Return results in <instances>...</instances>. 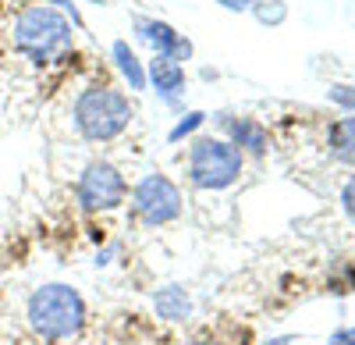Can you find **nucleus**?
Returning a JSON list of instances; mask_svg holds the SVG:
<instances>
[{
    "mask_svg": "<svg viewBox=\"0 0 355 345\" xmlns=\"http://www.w3.org/2000/svg\"><path fill=\"white\" fill-rule=\"evenodd\" d=\"M28 324L43 338H71L85 324V303L68 285H43L28 299Z\"/></svg>",
    "mask_w": 355,
    "mask_h": 345,
    "instance_id": "nucleus-1",
    "label": "nucleus"
},
{
    "mask_svg": "<svg viewBox=\"0 0 355 345\" xmlns=\"http://www.w3.org/2000/svg\"><path fill=\"white\" fill-rule=\"evenodd\" d=\"M132 103L125 93H117V90H85L75 103V125L85 139H114V135H121L132 121Z\"/></svg>",
    "mask_w": 355,
    "mask_h": 345,
    "instance_id": "nucleus-2",
    "label": "nucleus"
},
{
    "mask_svg": "<svg viewBox=\"0 0 355 345\" xmlns=\"http://www.w3.org/2000/svg\"><path fill=\"white\" fill-rule=\"evenodd\" d=\"M15 43L36 61H50L53 53L71 47V25L50 8H25L15 22Z\"/></svg>",
    "mask_w": 355,
    "mask_h": 345,
    "instance_id": "nucleus-3",
    "label": "nucleus"
},
{
    "mask_svg": "<svg viewBox=\"0 0 355 345\" xmlns=\"http://www.w3.org/2000/svg\"><path fill=\"white\" fill-rule=\"evenodd\" d=\"M189 175L199 189H224L242 175V150L224 139H196L189 153Z\"/></svg>",
    "mask_w": 355,
    "mask_h": 345,
    "instance_id": "nucleus-4",
    "label": "nucleus"
},
{
    "mask_svg": "<svg viewBox=\"0 0 355 345\" xmlns=\"http://www.w3.org/2000/svg\"><path fill=\"white\" fill-rule=\"evenodd\" d=\"M135 210L150 224H167L182 214V192L164 175H146L135 185Z\"/></svg>",
    "mask_w": 355,
    "mask_h": 345,
    "instance_id": "nucleus-5",
    "label": "nucleus"
},
{
    "mask_svg": "<svg viewBox=\"0 0 355 345\" xmlns=\"http://www.w3.org/2000/svg\"><path fill=\"white\" fill-rule=\"evenodd\" d=\"M78 199L89 210H110L125 199V178L117 175V167L96 160V164L85 167L82 185H78Z\"/></svg>",
    "mask_w": 355,
    "mask_h": 345,
    "instance_id": "nucleus-6",
    "label": "nucleus"
},
{
    "mask_svg": "<svg viewBox=\"0 0 355 345\" xmlns=\"http://www.w3.org/2000/svg\"><path fill=\"white\" fill-rule=\"evenodd\" d=\"M139 28H142V36L160 50V57H171V61H185V57L192 53V43L178 36L167 22H142Z\"/></svg>",
    "mask_w": 355,
    "mask_h": 345,
    "instance_id": "nucleus-7",
    "label": "nucleus"
},
{
    "mask_svg": "<svg viewBox=\"0 0 355 345\" xmlns=\"http://www.w3.org/2000/svg\"><path fill=\"white\" fill-rule=\"evenodd\" d=\"M153 306H157V313H160L164 321H185L189 313H192V299L185 296V289H178V285L160 289L157 299H153Z\"/></svg>",
    "mask_w": 355,
    "mask_h": 345,
    "instance_id": "nucleus-8",
    "label": "nucleus"
},
{
    "mask_svg": "<svg viewBox=\"0 0 355 345\" xmlns=\"http://www.w3.org/2000/svg\"><path fill=\"white\" fill-rule=\"evenodd\" d=\"M150 75H153L157 90H160L164 96L178 93V90L185 85V68L178 65V61H171V57H157V61H150Z\"/></svg>",
    "mask_w": 355,
    "mask_h": 345,
    "instance_id": "nucleus-9",
    "label": "nucleus"
},
{
    "mask_svg": "<svg viewBox=\"0 0 355 345\" xmlns=\"http://www.w3.org/2000/svg\"><path fill=\"white\" fill-rule=\"evenodd\" d=\"M231 132H234V139H239V146H249V150H256V153L266 150V132H263L256 121H249V118L231 121Z\"/></svg>",
    "mask_w": 355,
    "mask_h": 345,
    "instance_id": "nucleus-10",
    "label": "nucleus"
},
{
    "mask_svg": "<svg viewBox=\"0 0 355 345\" xmlns=\"http://www.w3.org/2000/svg\"><path fill=\"white\" fill-rule=\"evenodd\" d=\"M334 153L348 164H355V114L345 118L338 128H334Z\"/></svg>",
    "mask_w": 355,
    "mask_h": 345,
    "instance_id": "nucleus-11",
    "label": "nucleus"
},
{
    "mask_svg": "<svg viewBox=\"0 0 355 345\" xmlns=\"http://www.w3.org/2000/svg\"><path fill=\"white\" fill-rule=\"evenodd\" d=\"M114 57H117V65H121V71L128 75L132 90H142L146 75H142V68H139V61H135V53L128 50V43H114Z\"/></svg>",
    "mask_w": 355,
    "mask_h": 345,
    "instance_id": "nucleus-12",
    "label": "nucleus"
},
{
    "mask_svg": "<svg viewBox=\"0 0 355 345\" xmlns=\"http://www.w3.org/2000/svg\"><path fill=\"white\" fill-rule=\"evenodd\" d=\"M331 100L355 110V90H352V85H334V90H331Z\"/></svg>",
    "mask_w": 355,
    "mask_h": 345,
    "instance_id": "nucleus-13",
    "label": "nucleus"
},
{
    "mask_svg": "<svg viewBox=\"0 0 355 345\" xmlns=\"http://www.w3.org/2000/svg\"><path fill=\"white\" fill-rule=\"evenodd\" d=\"M341 203H345V214L355 221V178L345 185V192H341Z\"/></svg>",
    "mask_w": 355,
    "mask_h": 345,
    "instance_id": "nucleus-14",
    "label": "nucleus"
},
{
    "mask_svg": "<svg viewBox=\"0 0 355 345\" xmlns=\"http://www.w3.org/2000/svg\"><path fill=\"white\" fill-rule=\"evenodd\" d=\"M199 121H202V114H189V121H182V125H178V128L171 132V139H182V135H185V132H192Z\"/></svg>",
    "mask_w": 355,
    "mask_h": 345,
    "instance_id": "nucleus-15",
    "label": "nucleus"
},
{
    "mask_svg": "<svg viewBox=\"0 0 355 345\" xmlns=\"http://www.w3.org/2000/svg\"><path fill=\"white\" fill-rule=\"evenodd\" d=\"M256 15H259L263 22H281V18H284V8H281L277 0H274V8H259Z\"/></svg>",
    "mask_w": 355,
    "mask_h": 345,
    "instance_id": "nucleus-16",
    "label": "nucleus"
},
{
    "mask_svg": "<svg viewBox=\"0 0 355 345\" xmlns=\"http://www.w3.org/2000/svg\"><path fill=\"white\" fill-rule=\"evenodd\" d=\"M331 345H355V328H341L331 335Z\"/></svg>",
    "mask_w": 355,
    "mask_h": 345,
    "instance_id": "nucleus-17",
    "label": "nucleus"
},
{
    "mask_svg": "<svg viewBox=\"0 0 355 345\" xmlns=\"http://www.w3.org/2000/svg\"><path fill=\"white\" fill-rule=\"evenodd\" d=\"M220 4H224V8H231V11H242V8H249V4H252V0H220Z\"/></svg>",
    "mask_w": 355,
    "mask_h": 345,
    "instance_id": "nucleus-18",
    "label": "nucleus"
},
{
    "mask_svg": "<svg viewBox=\"0 0 355 345\" xmlns=\"http://www.w3.org/2000/svg\"><path fill=\"white\" fill-rule=\"evenodd\" d=\"M196 345H210V342H196Z\"/></svg>",
    "mask_w": 355,
    "mask_h": 345,
    "instance_id": "nucleus-19",
    "label": "nucleus"
},
{
    "mask_svg": "<svg viewBox=\"0 0 355 345\" xmlns=\"http://www.w3.org/2000/svg\"><path fill=\"white\" fill-rule=\"evenodd\" d=\"M100 4H103V0H100Z\"/></svg>",
    "mask_w": 355,
    "mask_h": 345,
    "instance_id": "nucleus-20",
    "label": "nucleus"
}]
</instances>
